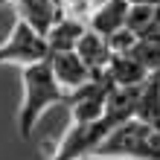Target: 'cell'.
<instances>
[{"label": "cell", "instance_id": "6da1fadb", "mask_svg": "<svg viewBox=\"0 0 160 160\" xmlns=\"http://www.w3.org/2000/svg\"><path fill=\"white\" fill-rule=\"evenodd\" d=\"M21 84H23V96H21V108H18V134L29 140L38 119L47 111L55 105H67V93L58 88L47 58L21 67Z\"/></svg>", "mask_w": 160, "mask_h": 160}, {"label": "cell", "instance_id": "7a4b0ae2", "mask_svg": "<svg viewBox=\"0 0 160 160\" xmlns=\"http://www.w3.org/2000/svg\"><path fill=\"white\" fill-rule=\"evenodd\" d=\"M88 160H160V134L128 119L111 131Z\"/></svg>", "mask_w": 160, "mask_h": 160}, {"label": "cell", "instance_id": "3957f363", "mask_svg": "<svg viewBox=\"0 0 160 160\" xmlns=\"http://www.w3.org/2000/svg\"><path fill=\"white\" fill-rule=\"evenodd\" d=\"M111 131L114 128H111V122L105 117L93 119V122H70L67 134L61 137V143L55 146V152L47 160H88L90 152L111 134Z\"/></svg>", "mask_w": 160, "mask_h": 160}, {"label": "cell", "instance_id": "277c9868", "mask_svg": "<svg viewBox=\"0 0 160 160\" xmlns=\"http://www.w3.org/2000/svg\"><path fill=\"white\" fill-rule=\"evenodd\" d=\"M50 58V50H47V41L41 32H35L29 23H23L21 18L15 21L9 38L0 44V64H18V67H26V64L44 61Z\"/></svg>", "mask_w": 160, "mask_h": 160}, {"label": "cell", "instance_id": "5b68a950", "mask_svg": "<svg viewBox=\"0 0 160 160\" xmlns=\"http://www.w3.org/2000/svg\"><path fill=\"white\" fill-rule=\"evenodd\" d=\"M108 90H111L108 79H105V76H96V79H90L88 84H82L79 90L67 93V105H70L73 122H93V119H102Z\"/></svg>", "mask_w": 160, "mask_h": 160}, {"label": "cell", "instance_id": "8992f818", "mask_svg": "<svg viewBox=\"0 0 160 160\" xmlns=\"http://www.w3.org/2000/svg\"><path fill=\"white\" fill-rule=\"evenodd\" d=\"M50 70H52V76L55 82H58V88L64 93H73V90H79L82 84H88L93 76H90V70L84 67V61L76 55V50H67V52H50Z\"/></svg>", "mask_w": 160, "mask_h": 160}, {"label": "cell", "instance_id": "52a82bcc", "mask_svg": "<svg viewBox=\"0 0 160 160\" xmlns=\"http://www.w3.org/2000/svg\"><path fill=\"white\" fill-rule=\"evenodd\" d=\"M125 15H128L125 0H99V3H93L84 23H88L90 32L102 35V38H111L114 32L125 29Z\"/></svg>", "mask_w": 160, "mask_h": 160}, {"label": "cell", "instance_id": "ba28073f", "mask_svg": "<svg viewBox=\"0 0 160 160\" xmlns=\"http://www.w3.org/2000/svg\"><path fill=\"white\" fill-rule=\"evenodd\" d=\"M152 73L140 64L131 52H114L105 67V79L111 88H140Z\"/></svg>", "mask_w": 160, "mask_h": 160}, {"label": "cell", "instance_id": "9c48e42d", "mask_svg": "<svg viewBox=\"0 0 160 160\" xmlns=\"http://www.w3.org/2000/svg\"><path fill=\"white\" fill-rule=\"evenodd\" d=\"M137 122H143L146 128H152L160 134V73H152L137 93V105H134V117Z\"/></svg>", "mask_w": 160, "mask_h": 160}, {"label": "cell", "instance_id": "30bf717a", "mask_svg": "<svg viewBox=\"0 0 160 160\" xmlns=\"http://www.w3.org/2000/svg\"><path fill=\"white\" fill-rule=\"evenodd\" d=\"M88 23L79 21V18H67V15H58L55 21L47 26L44 32V41H47V50L50 52H67V50H76L79 38L84 35Z\"/></svg>", "mask_w": 160, "mask_h": 160}, {"label": "cell", "instance_id": "8fae6325", "mask_svg": "<svg viewBox=\"0 0 160 160\" xmlns=\"http://www.w3.org/2000/svg\"><path fill=\"white\" fill-rule=\"evenodd\" d=\"M76 55L84 61V67L90 70V76L96 79V76H105V67H108V61H111L114 52H111V47H108V41L102 38V35L84 29V35L76 44Z\"/></svg>", "mask_w": 160, "mask_h": 160}, {"label": "cell", "instance_id": "7c38bea8", "mask_svg": "<svg viewBox=\"0 0 160 160\" xmlns=\"http://www.w3.org/2000/svg\"><path fill=\"white\" fill-rule=\"evenodd\" d=\"M55 3H58V15L79 18V21H88V15L93 9V0H55Z\"/></svg>", "mask_w": 160, "mask_h": 160}, {"label": "cell", "instance_id": "4fadbf2b", "mask_svg": "<svg viewBox=\"0 0 160 160\" xmlns=\"http://www.w3.org/2000/svg\"><path fill=\"white\" fill-rule=\"evenodd\" d=\"M128 6H160V0H125Z\"/></svg>", "mask_w": 160, "mask_h": 160}, {"label": "cell", "instance_id": "5bb4252c", "mask_svg": "<svg viewBox=\"0 0 160 160\" xmlns=\"http://www.w3.org/2000/svg\"><path fill=\"white\" fill-rule=\"evenodd\" d=\"M93 3H99V0H93Z\"/></svg>", "mask_w": 160, "mask_h": 160}]
</instances>
